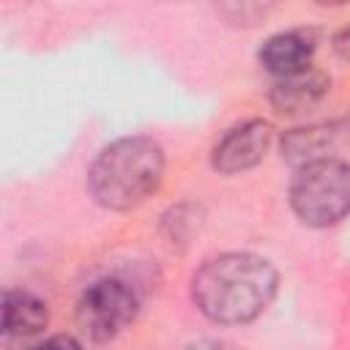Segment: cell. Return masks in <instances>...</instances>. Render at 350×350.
<instances>
[{
	"mask_svg": "<svg viewBox=\"0 0 350 350\" xmlns=\"http://www.w3.org/2000/svg\"><path fill=\"white\" fill-rule=\"evenodd\" d=\"M276 268L249 252H230L208 260L191 279L197 309L224 325L249 323L265 312L276 295Z\"/></svg>",
	"mask_w": 350,
	"mask_h": 350,
	"instance_id": "cell-1",
	"label": "cell"
},
{
	"mask_svg": "<svg viewBox=\"0 0 350 350\" xmlns=\"http://www.w3.org/2000/svg\"><path fill=\"white\" fill-rule=\"evenodd\" d=\"M164 178V150L150 137H123L107 145L88 170V191L107 211L145 202Z\"/></svg>",
	"mask_w": 350,
	"mask_h": 350,
	"instance_id": "cell-2",
	"label": "cell"
},
{
	"mask_svg": "<svg viewBox=\"0 0 350 350\" xmlns=\"http://www.w3.org/2000/svg\"><path fill=\"white\" fill-rule=\"evenodd\" d=\"M290 205L309 227H331L350 213V164L317 159L298 167L290 183Z\"/></svg>",
	"mask_w": 350,
	"mask_h": 350,
	"instance_id": "cell-3",
	"label": "cell"
},
{
	"mask_svg": "<svg viewBox=\"0 0 350 350\" xmlns=\"http://www.w3.org/2000/svg\"><path fill=\"white\" fill-rule=\"evenodd\" d=\"M137 306L139 301L131 284L120 279H98L79 298L77 323L90 339L107 342L137 317Z\"/></svg>",
	"mask_w": 350,
	"mask_h": 350,
	"instance_id": "cell-4",
	"label": "cell"
},
{
	"mask_svg": "<svg viewBox=\"0 0 350 350\" xmlns=\"http://www.w3.org/2000/svg\"><path fill=\"white\" fill-rule=\"evenodd\" d=\"M271 137L273 131H271V123L265 120H246L230 129L211 153L213 170H219L221 175H235L257 167L271 148Z\"/></svg>",
	"mask_w": 350,
	"mask_h": 350,
	"instance_id": "cell-5",
	"label": "cell"
},
{
	"mask_svg": "<svg viewBox=\"0 0 350 350\" xmlns=\"http://www.w3.org/2000/svg\"><path fill=\"white\" fill-rule=\"evenodd\" d=\"M331 90V79L328 74L317 71V68H304L298 74H290V77H279L273 85H271V104L276 112L282 115H298L314 104H320Z\"/></svg>",
	"mask_w": 350,
	"mask_h": 350,
	"instance_id": "cell-6",
	"label": "cell"
},
{
	"mask_svg": "<svg viewBox=\"0 0 350 350\" xmlns=\"http://www.w3.org/2000/svg\"><path fill=\"white\" fill-rule=\"evenodd\" d=\"M312 55H314V36L306 30L276 33L265 38V44L260 46V63L271 74H276V79L309 68Z\"/></svg>",
	"mask_w": 350,
	"mask_h": 350,
	"instance_id": "cell-7",
	"label": "cell"
},
{
	"mask_svg": "<svg viewBox=\"0 0 350 350\" xmlns=\"http://www.w3.org/2000/svg\"><path fill=\"white\" fill-rule=\"evenodd\" d=\"M342 129H345V123H317V126L295 129L282 139V156L298 167L325 159L328 148L336 142Z\"/></svg>",
	"mask_w": 350,
	"mask_h": 350,
	"instance_id": "cell-8",
	"label": "cell"
},
{
	"mask_svg": "<svg viewBox=\"0 0 350 350\" xmlns=\"http://www.w3.org/2000/svg\"><path fill=\"white\" fill-rule=\"evenodd\" d=\"M49 320L46 304L25 290H5L3 295V331L8 336L38 334Z\"/></svg>",
	"mask_w": 350,
	"mask_h": 350,
	"instance_id": "cell-9",
	"label": "cell"
},
{
	"mask_svg": "<svg viewBox=\"0 0 350 350\" xmlns=\"http://www.w3.org/2000/svg\"><path fill=\"white\" fill-rule=\"evenodd\" d=\"M30 350H82V345H79L74 336L60 334V336H49V339H44V342L33 345Z\"/></svg>",
	"mask_w": 350,
	"mask_h": 350,
	"instance_id": "cell-10",
	"label": "cell"
},
{
	"mask_svg": "<svg viewBox=\"0 0 350 350\" xmlns=\"http://www.w3.org/2000/svg\"><path fill=\"white\" fill-rule=\"evenodd\" d=\"M334 49H336V55H339V57L350 60V25H347V27H342V30L334 36Z\"/></svg>",
	"mask_w": 350,
	"mask_h": 350,
	"instance_id": "cell-11",
	"label": "cell"
},
{
	"mask_svg": "<svg viewBox=\"0 0 350 350\" xmlns=\"http://www.w3.org/2000/svg\"><path fill=\"white\" fill-rule=\"evenodd\" d=\"M186 350H238V347L232 342H224V339H202V342L189 345Z\"/></svg>",
	"mask_w": 350,
	"mask_h": 350,
	"instance_id": "cell-12",
	"label": "cell"
}]
</instances>
